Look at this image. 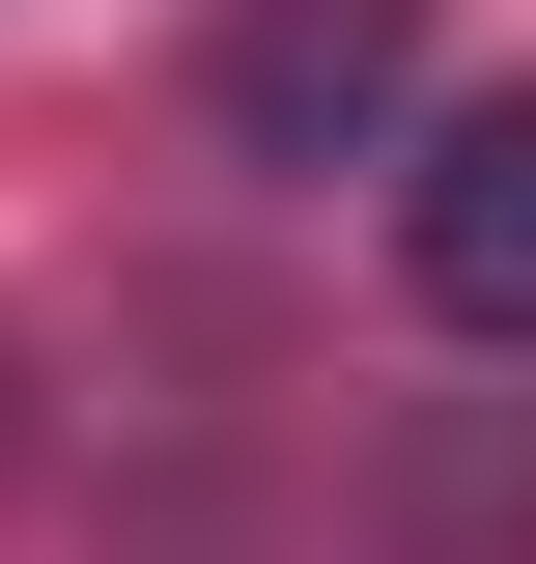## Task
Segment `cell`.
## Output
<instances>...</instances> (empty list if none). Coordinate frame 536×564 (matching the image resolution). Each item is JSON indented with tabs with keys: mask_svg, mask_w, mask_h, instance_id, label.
<instances>
[{
	"mask_svg": "<svg viewBox=\"0 0 536 564\" xmlns=\"http://www.w3.org/2000/svg\"><path fill=\"white\" fill-rule=\"evenodd\" d=\"M396 254H424L452 339H536V85H508V113H452V141L396 170Z\"/></svg>",
	"mask_w": 536,
	"mask_h": 564,
	"instance_id": "6da1fadb",
	"label": "cell"
}]
</instances>
